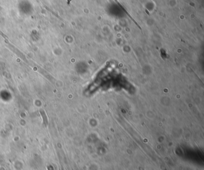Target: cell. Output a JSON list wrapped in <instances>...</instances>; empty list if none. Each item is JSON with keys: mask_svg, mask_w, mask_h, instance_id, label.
I'll return each mask as SVG.
<instances>
[{"mask_svg": "<svg viewBox=\"0 0 204 170\" xmlns=\"http://www.w3.org/2000/svg\"><path fill=\"white\" fill-rule=\"evenodd\" d=\"M0 35H1L3 36V37H4L5 39H6V38H7V36H6V35H4V33H3V32H2L1 31H0Z\"/></svg>", "mask_w": 204, "mask_h": 170, "instance_id": "obj_1", "label": "cell"}]
</instances>
